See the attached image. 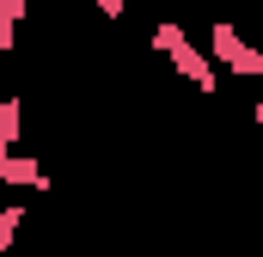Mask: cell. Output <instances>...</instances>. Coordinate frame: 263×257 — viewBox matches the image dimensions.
I'll return each instance as SVG.
<instances>
[{"instance_id":"cell-4","label":"cell","mask_w":263,"mask_h":257,"mask_svg":"<svg viewBox=\"0 0 263 257\" xmlns=\"http://www.w3.org/2000/svg\"><path fill=\"white\" fill-rule=\"evenodd\" d=\"M18 135H25V98L6 92L0 98V147H18Z\"/></svg>"},{"instance_id":"cell-5","label":"cell","mask_w":263,"mask_h":257,"mask_svg":"<svg viewBox=\"0 0 263 257\" xmlns=\"http://www.w3.org/2000/svg\"><path fill=\"white\" fill-rule=\"evenodd\" d=\"M25 227H31V221H25V202H6V208H0V257L18 245V233H25Z\"/></svg>"},{"instance_id":"cell-2","label":"cell","mask_w":263,"mask_h":257,"mask_svg":"<svg viewBox=\"0 0 263 257\" xmlns=\"http://www.w3.org/2000/svg\"><path fill=\"white\" fill-rule=\"evenodd\" d=\"M208 56H214L220 74H233V80H263V49L239 31V25H227V19L208 25Z\"/></svg>"},{"instance_id":"cell-6","label":"cell","mask_w":263,"mask_h":257,"mask_svg":"<svg viewBox=\"0 0 263 257\" xmlns=\"http://www.w3.org/2000/svg\"><path fill=\"white\" fill-rule=\"evenodd\" d=\"M86 6H98L110 25H117V19H129V0H86Z\"/></svg>"},{"instance_id":"cell-1","label":"cell","mask_w":263,"mask_h":257,"mask_svg":"<svg viewBox=\"0 0 263 257\" xmlns=\"http://www.w3.org/2000/svg\"><path fill=\"white\" fill-rule=\"evenodd\" d=\"M147 43H153V56H165V67H172L184 86H196V92H208V98L220 92V67H214V56L202 49V43L178 25V19H159Z\"/></svg>"},{"instance_id":"cell-3","label":"cell","mask_w":263,"mask_h":257,"mask_svg":"<svg viewBox=\"0 0 263 257\" xmlns=\"http://www.w3.org/2000/svg\"><path fill=\"white\" fill-rule=\"evenodd\" d=\"M0 184L6 190H49V172H43V159L37 153H18V147H0Z\"/></svg>"},{"instance_id":"cell-7","label":"cell","mask_w":263,"mask_h":257,"mask_svg":"<svg viewBox=\"0 0 263 257\" xmlns=\"http://www.w3.org/2000/svg\"><path fill=\"white\" fill-rule=\"evenodd\" d=\"M251 123H257V128H263V98H257V104H251Z\"/></svg>"}]
</instances>
